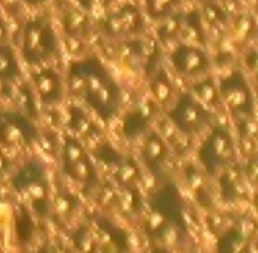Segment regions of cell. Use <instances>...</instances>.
Here are the masks:
<instances>
[{
	"instance_id": "obj_18",
	"label": "cell",
	"mask_w": 258,
	"mask_h": 253,
	"mask_svg": "<svg viewBox=\"0 0 258 253\" xmlns=\"http://www.w3.org/2000/svg\"><path fill=\"white\" fill-rule=\"evenodd\" d=\"M115 205L127 217L139 216L142 208H144L142 198H141L139 190L136 187H119V190H116Z\"/></svg>"
},
{
	"instance_id": "obj_33",
	"label": "cell",
	"mask_w": 258,
	"mask_h": 253,
	"mask_svg": "<svg viewBox=\"0 0 258 253\" xmlns=\"http://www.w3.org/2000/svg\"><path fill=\"white\" fill-rule=\"evenodd\" d=\"M254 207H255V210H257L258 213V192L255 193V196H254Z\"/></svg>"
},
{
	"instance_id": "obj_26",
	"label": "cell",
	"mask_w": 258,
	"mask_h": 253,
	"mask_svg": "<svg viewBox=\"0 0 258 253\" xmlns=\"http://www.w3.org/2000/svg\"><path fill=\"white\" fill-rule=\"evenodd\" d=\"M73 240L80 253H98V241L91 225L77 228V231L73 232Z\"/></svg>"
},
{
	"instance_id": "obj_1",
	"label": "cell",
	"mask_w": 258,
	"mask_h": 253,
	"mask_svg": "<svg viewBox=\"0 0 258 253\" xmlns=\"http://www.w3.org/2000/svg\"><path fill=\"white\" fill-rule=\"evenodd\" d=\"M67 86L76 98L83 100L106 122L115 118L121 107V89L95 56L77 60L70 66Z\"/></svg>"
},
{
	"instance_id": "obj_30",
	"label": "cell",
	"mask_w": 258,
	"mask_h": 253,
	"mask_svg": "<svg viewBox=\"0 0 258 253\" xmlns=\"http://www.w3.org/2000/svg\"><path fill=\"white\" fill-rule=\"evenodd\" d=\"M150 253H175L174 250H169V249H166V247H162V246H151V250Z\"/></svg>"
},
{
	"instance_id": "obj_23",
	"label": "cell",
	"mask_w": 258,
	"mask_h": 253,
	"mask_svg": "<svg viewBox=\"0 0 258 253\" xmlns=\"http://www.w3.org/2000/svg\"><path fill=\"white\" fill-rule=\"evenodd\" d=\"M20 77V63L14 50L6 45L0 44V80L6 83H12Z\"/></svg>"
},
{
	"instance_id": "obj_14",
	"label": "cell",
	"mask_w": 258,
	"mask_h": 253,
	"mask_svg": "<svg viewBox=\"0 0 258 253\" xmlns=\"http://www.w3.org/2000/svg\"><path fill=\"white\" fill-rule=\"evenodd\" d=\"M35 92L45 104H56L63 97V83L60 75L51 69L45 68L33 74Z\"/></svg>"
},
{
	"instance_id": "obj_7",
	"label": "cell",
	"mask_w": 258,
	"mask_h": 253,
	"mask_svg": "<svg viewBox=\"0 0 258 253\" xmlns=\"http://www.w3.org/2000/svg\"><path fill=\"white\" fill-rule=\"evenodd\" d=\"M218 88L222 106L237 119L255 118V95L242 71H231L221 77Z\"/></svg>"
},
{
	"instance_id": "obj_24",
	"label": "cell",
	"mask_w": 258,
	"mask_h": 253,
	"mask_svg": "<svg viewBox=\"0 0 258 253\" xmlns=\"http://www.w3.org/2000/svg\"><path fill=\"white\" fill-rule=\"evenodd\" d=\"M113 177L119 187H136V184L141 180V171L133 158L122 157Z\"/></svg>"
},
{
	"instance_id": "obj_12",
	"label": "cell",
	"mask_w": 258,
	"mask_h": 253,
	"mask_svg": "<svg viewBox=\"0 0 258 253\" xmlns=\"http://www.w3.org/2000/svg\"><path fill=\"white\" fill-rule=\"evenodd\" d=\"M221 196L227 204H237L248 199V180L239 164H231L219 174Z\"/></svg>"
},
{
	"instance_id": "obj_10",
	"label": "cell",
	"mask_w": 258,
	"mask_h": 253,
	"mask_svg": "<svg viewBox=\"0 0 258 253\" xmlns=\"http://www.w3.org/2000/svg\"><path fill=\"white\" fill-rule=\"evenodd\" d=\"M169 60L172 68L187 78H200L212 68V62L206 50L195 44L177 45L171 51Z\"/></svg>"
},
{
	"instance_id": "obj_27",
	"label": "cell",
	"mask_w": 258,
	"mask_h": 253,
	"mask_svg": "<svg viewBox=\"0 0 258 253\" xmlns=\"http://www.w3.org/2000/svg\"><path fill=\"white\" fill-rule=\"evenodd\" d=\"M243 174L248 180V183L251 184H258V154L248 157L245 166L242 167Z\"/></svg>"
},
{
	"instance_id": "obj_9",
	"label": "cell",
	"mask_w": 258,
	"mask_h": 253,
	"mask_svg": "<svg viewBox=\"0 0 258 253\" xmlns=\"http://www.w3.org/2000/svg\"><path fill=\"white\" fill-rule=\"evenodd\" d=\"M101 27L110 38H133L145 30V20L138 6L125 5L109 14L103 20Z\"/></svg>"
},
{
	"instance_id": "obj_4",
	"label": "cell",
	"mask_w": 258,
	"mask_h": 253,
	"mask_svg": "<svg viewBox=\"0 0 258 253\" xmlns=\"http://www.w3.org/2000/svg\"><path fill=\"white\" fill-rule=\"evenodd\" d=\"M234 157L236 142L230 128L227 125H215L198 151L201 167L207 175L215 177L231 166Z\"/></svg>"
},
{
	"instance_id": "obj_31",
	"label": "cell",
	"mask_w": 258,
	"mask_h": 253,
	"mask_svg": "<svg viewBox=\"0 0 258 253\" xmlns=\"http://www.w3.org/2000/svg\"><path fill=\"white\" fill-rule=\"evenodd\" d=\"M77 3L82 6V9H85V11H89V9L92 8V3H94V0H77Z\"/></svg>"
},
{
	"instance_id": "obj_15",
	"label": "cell",
	"mask_w": 258,
	"mask_h": 253,
	"mask_svg": "<svg viewBox=\"0 0 258 253\" xmlns=\"http://www.w3.org/2000/svg\"><path fill=\"white\" fill-rule=\"evenodd\" d=\"M252 244V240L236 225V222H233L228 229L219 234L216 253H251Z\"/></svg>"
},
{
	"instance_id": "obj_17",
	"label": "cell",
	"mask_w": 258,
	"mask_h": 253,
	"mask_svg": "<svg viewBox=\"0 0 258 253\" xmlns=\"http://www.w3.org/2000/svg\"><path fill=\"white\" fill-rule=\"evenodd\" d=\"M237 134H239V146L245 155V158L257 154L258 127L254 118H239L237 119Z\"/></svg>"
},
{
	"instance_id": "obj_25",
	"label": "cell",
	"mask_w": 258,
	"mask_h": 253,
	"mask_svg": "<svg viewBox=\"0 0 258 253\" xmlns=\"http://www.w3.org/2000/svg\"><path fill=\"white\" fill-rule=\"evenodd\" d=\"M181 0H145L147 14L156 21H165L175 15Z\"/></svg>"
},
{
	"instance_id": "obj_22",
	"label": "cell",
	"mask_w": 258,
	"mask_h": 253,
	"mask_svg": "<svg viewBox=\"0 0 258 253\" xmlns=\"http://www.w3.org/2000/svg\"><path fill=\"white\" fill-rule=\"evenodd\" d=\"M151 92L154 95V98L157 100L159 104L162 106H168L169 103H172L174 100V88L172 83L166 74V71H157L151 74Z\"/></svg>"
},
{
	"instance_id": "obj_8",
	"label": "cell",
	"mask_w": 258,
	"mask_h": 253,
	"mask_svg": "<svg viewBox=\"0 0 258 253\" xmlns=\"http://www.w3.org/2000/svg\"><path fill=\"white\" fill-rule=\"evenodd\" d=\"M38 137L35 124L21 112L0 110V145L11 149L32 146Z\"/></svg>"
},
{
	"instance_id": "obj_6",
	"label": "cell",
	"mask_w": 258,
	"mask_h": 253,
	"mask_svg": "<svg viewBox=\"0 0 258 253\" xmlns=\"http://www.w3.org/2000/svg\"><path fill=\"white\" fill-rule=\"evenodd\" d=\"M171 124L186 136H197L204 133L213 119L210 109L201 104L192 92L180 95L168 112Z\"/></svg>"
},
{
	"instance_id": "obj_16",
	"label": "cell",
	"mask_w": 258,
	"mask_h": 253,
	"mask_svg": "<svg viewBox=\"0 0 258 253\" xmlns=\"http://www.w3.org/2000/svg\"><path fill=\"white\" fill-rule=\"evenodd\" d=\"M206 175L207 174L204 171H200L195 166H187L184 171V178L189 190L195 195V198L203 207L210 208L213 205V196L212 192L209 190V183Z\"/></svg>"
},
{
	"instance_id": "obj_19",
	"label": "cell",
	"mask_w": 258,
	"mask_h": 253,
	"mask_svg": "<svg viewBox=\"0 0 258 253\" xmlns=\"http://www.w3.org/2000/svg\"><path fill=\"white\" fill-rule=\"evenodd\" d=\"M192 95L207 109H218L222 104L219 88L213 78L198 80L192 88Z\"/></svg>"
},
{
	"instance_id": "obj_21",
	"label": "cell",
	"mask_w": 258,
	"mask_h": 253,
	"mask_svg": "<svg viewBox=\"0 0 258 253\" xmlns=\"http://www.w3.org/2000/svg\"><path fill=\"white\" fill-rule=\"evenodd\" d=\"M62 23H63L65 32L71 36H86L91 29V23L85 9L67 11Z\"/></svg>"
},
{
	"instance_id": "obj_29",
	"label": "cell",
	"mask_w": 258,
	"mask_h": 253,
	"mask_svg": "<svg viewBox=\"0 0 258 253\" xmlns=\"http://www.w3.org/2000/svg\"><path fill=\"white\" fill-rule=\"evenodd\" d=\"M6 172H8V160H6V157L2 154V151H0V178H2Z\"/></svg>"
},
{
	"instance_id": "obj_5",
	"label": "cell",
	"mask_w": 258,
	"mask_h": 253,
	"mask_svg": "<svg viewBox=\"0 0 258 253\" xmlns=\"http://www.w3.org/2000/svg\"><path fill=\"white\" fill-rule=\"evenodd\" d=\"M62 167L70 180H73L86 193L98 189V172L88 151L74 137L65 140L62 149Z\"/></svg>"
},
{
	"instance_id": "obj_20",
	"label": "cell",
	"mask_w": 258,
	"mask_h": 253,
	"mask_svg": "<svg viewBox=\"0 0 258 253\" xmlns=\"http://www.w3.org/2000/svg\"><path fill=\"white\" fill-rule=\"evenodd\" d=\"M51 207L54 210L56 217L60 220V223H67L76 216V213L79 210V201L70 192L60 190L54 196Z\"/></svg>"
},
{
	"instance_id": "obj_11",
	"label": "cell",
	"mask_w": 258,
	"mask_h": 253,
	"mask_svg": "<svg viewBox=\"0 0 258 253\" xmlns=\"http://www.w3.org/2000/svg\"><path fill=\"white\" fill-rule=\"evenodd\" d=\"M142 161L145 167L154 175L162 177L163 180V169L169 158V145L163 139V136L157 131H148L145 142L141 151Z\"/></svg>"
},
{
	"instance_id": "obj_32",
	"label": "cell",
	"mask_w": 258,
	"mask_h": 253,
	"mask_svg": "<svg viewBox=\"0 0 258 253\" xmlns=\"http://www.w3.org/2000/svg\"><path fill=\"white\" fill-rule=\"evenodd\" d=\"M26 3H29V5H39V3H42L44 0H24Z\"/></svg>"
},
{
	"instance_id": "obj_28",
	"label": "cell",
	"mask_w": 258,
	"mask_h": 253,
	"mask_svg": "<svg viewBox=\"0 0 258 253\" xmlns=\"http://www.w3.org/2000/svg\"><path fill=\"white\" fill-rule=\"evenodd\" d=\"M245 65L248 68V71L255 75L258 80V47L249 48L245 54Z\"/></svg>"
},
{
	"instance_id": "obj_35",
	"label": "cell",
	"mask_w": 258,
	"mask_h": 253,
	"mask_svg": "<svg viewBox=\"0 0 258 253\" xmlns=\"http://www.w3.org/2000/svg\"><path fill=\"white\" fill-rule=\"evenodd\" d=\"M104 2H106V3H110V2H112V0H104Z\"/></svg>"
},
{
	"instance_id": "obj_13",
	"label": "cell",
	"mask_w": 258,
	"mask_h": 253,
	"mask_svg": "<svg viewBox=\"0 0 258 253\" xmlns=\"http://www.w3.org/2000/svg\"><path fill=\"white\" fill-rule=\"evenodd\" d=\"M157 106L151 101H144L133 107L124 118V136L135 139L148 133L153 119L157 116Z\"/></svg>"
},
{
	"instance_id": "obj_2",
	"label": "cell",
	"mask_w": 258,
	"mask_h": 253,
	"mask_svg": "<svg viewBox=\"0 0 258 253\" xmlns=\"http://www.w3.org/2000/svg\"><path fill=\"white\" fill-rule=\"evenodd\" d=\"M11 187L39 217H44L48 213V178L44 166L38 160H29L17 169L11 178Z\"/></svg>"
},
{
	"instance_id": "obj_36",
	"label": "cell",
	"mask_w": 258,
	"mask_h": 253,
	"mask_svg": "<svg viewBox=\"0 0 258 253\" xmlns=\"http://www.w3.org/2000/svg\"><path fill=\"white\" fill-rule=\"evenodd\" d=\"M257 98H258V88H257Z\"/></svg>"
},
{
	"instance_id": "obj_34",
	"label": "cell",
	"mask_w": 258,
	"mask_h": 253,
	"mask_svg": "<svg viewBox=\"0 0 258 253\" xmlns=\"http://www.w3.org/2000/svg\"><path fill=\"white\" fill-rule=\"evenodd\" d=\"M187 253H203V252H201L200 249H190Z\"/></svg>"
},
{
	"instance_id": "obj_3",
	"label": "cell",
	"mask_w": 258,
	"mask_h": 253,
	"mask_svg": "<svg viewBox=\"0 0 258 253\" xmlns=\"http://www.w3.org/2000/svg\"><path fill=\"white\" fill-rule=\"evenodd\" d=\"M59 42L48 17H35L26 21L21 33L23 57L30 65H39L57 54Z\"/></svg>"
}]
</instances>
